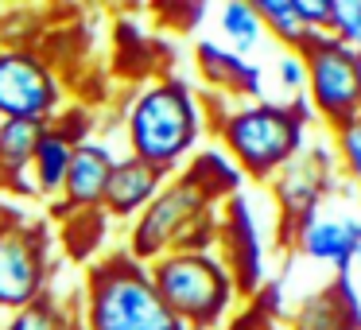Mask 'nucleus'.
I'll return each mask as SVG.
<instances>
[{"label":"nucleus","instance_id":"1","mask_svg":"<svg viewBox=\"0 0 361 330\" xmlns=\"http://www.w3.org/2000/svg\"><path fill=\"white\" fill-rule=\"evenodd\" d=\"M121 128H125L128 156H136L152 171L171 179L198 152L206 117L187 82L175 74H156L125 97Z\"/></svg>","mask_w":361,"mask_h":330},{"label":"nucleus","instance_id":"2","mask_svg":"<svg viewBox=\"0 0 361 330\" xmlns=\"http://www.w3.org/2000/svg\"><path fill=\"white\" fill-rule=\"evenodd\" d=\"M314 113L307 97L291 102H237L214 121V133L221 140V152L233 159V167L252 183H272V175L307 144Z\"/></svg>","mask_w":361,"mask_h":330},{"label":"nucleus","instance_id":"3","mask_svg":"<svg viewBox=\"0 0 361 330\" xmlns=\"http://www.w3.org/2000/svg\"><path fill=\"white\" fill-rule=\"evenodd\" d=\"M82 330H187L148 280V264L125 249H105L86 268Z\"/></svg>","mask_w":361,"mask_h":330},{"label":"nucleus","instance_id":"4","mask_svg":"<svg viewBox=\"0 0 361 330\" xmlns=\"http://www.w3.org/2000/svg\"><path fill=\"white\" fill-rule=\"evenodd\" d=\"M121 249L140 264H152L179 249H218V206L206 202L183 175H171L159 187V195L128 221Z\"/></svg>","mask_w":361,"mask_h":330},{"label":"nucleus","instance_id":"5","mask_svg":"<svg viewBox=\"0 0 361 330\" xmlns=\"http://www.w3.org/2000/svg\"><path fill=\"white\" fill-rule=\"evenodd\" d=\"M148 280L164 307L187 330H218L233 314L237 283L229 276L226 260L214 249L206 252H167L148 264Z\"/></svg>","mask_w":361,"mask_h":330},{"label":"nucleus","instance_id":"6","mask_svg":"<svg viewBox=\"0 0 361 330\" xmlns=\"http://www.w3.org/2000/svg\"><path fill=\"white\" fill-rule=\"evenodd\" d=\"M51 291V233L47 221L4 206L0 221V311H24Z\"/></svg>","mask_w":361,"mask_h":330},{"label":"nucleus","instance_id":"7","mask_svg":"<svg viewBox=\"0 0 361 330\" xmlns=\"http://www.w3.org/2000/svg\"><path fill=\"white\" fill-rule=\"evenodd\" d=\"M66 105V86L39 47H0V121L51 125Z\"/></svg>","mask_w":361,"mask_h":330},{"label":"nucleus","instance_id":"8","mask_svg":"<svg viewBox=\"0 0 361 330\" xmlns=\"http://www.w3.org/2000/svg\"><path fill=\"white\" fill-rule=\"evenodd\" d=\"M338 187V159L330 140H314L303 144L280 171L272 175L268 190H272L276 214H280V241L291 245L299 226L319 214V206L334 195Z\"/></svg>","mask_w":361,"mask_h":330},{"label":"nucleus","instance_id":"9","mask_svg":"<svg viewBox=\"0 0 361 330\" xmlns=\"http://www.w3.org/2000/svg\"><path fill=\"white\" fill-rule=\"evenodd\" d=\"M307 66V105L326 128H338L361 113L357 94V51L338 43L334 35L319 32L303 47Z\"/></svg>","mask_w":361,"mask_h":330},{"label":"nucleus","instance_id":"10","mask_svg":"<svg viewBox=\"0 0 361 330\" xmlns=\"http://www.w3.org/2000/svg\"><path fill=\"white\" fill-rule=\"evenodd\" d=\"M113 164H117V156H113L109 144L94 140V136H90L86 144H78L74 156H71V167H66L63 195L51 202V214H55V218H66V214H82V210H102Z\"/></svg>","mask_w":361,"mask_h":330},{"label":"nucleus","instance_id":"11","mask_svg":"<svg viewBox=\"0 0 361 330\" xmlns=\"http://www.w3.org/2000/svg\"><path fill=\"white\" fill-rule=\"evenodd\" d=\"M291 249H299L307 260L338 268V276L350 272V264L361 257V218L338 214V218H319L314 214L307 226L295 229Z\"/></svg>","mask_w":361,"mask_h":330},{"label":"nucleus","instance_id":"12","mask_svg":"<svg viewBox=\"0 0 361 330\" xmlns=\"http://www.w3.org/2000/svg\"><path fill=\"white\" fill-rule=\"evenodd\" d=\"M195 66L202 74L206 90L226 97V102H260V94H264L260 90V66L233 55L214 39H202L195 47Z\"/></svg>","mask_w":361,"mask_h":330},{"label":"nucleus","instance_id":"13","mask_svg":"<svg viewBox=\"0 0 361 330\" xmlns=\"http://www.w3.org/2000/svg\"><path fill=\"white\" fill-rule=\"evenodd\" d=\"M288 330H357L361 322V303L353 295L350 280L338 276L326 288L303 295L291 311H283Z\"/></svg>","mask_w":361,"mask_h":330},{"label":"nucleus","instance_id":"14","mask_svg":"<svg viewBox=\"0 0 361 330\" xmlns=\"http://www.w3.org/2000/svg\"><path fill=\"white\" fill-rule=\"evenodd\" d=\"M164 175L152 171L148 164H140L136 156H121L109 171V187H105V198H102V214L109 221H133L152 198L159 195L164 187Z\"/></svg>","mask_w":361,"mask_h":330},{"label":"nucleus","instance_id":"15","mask_svg":"<svg viewBox=\"0 0 361 330\" xmlns=\"http://www.w3.org/2000/svg\"><path fill=\"white\" fill-rule=\"evenodd\" d=\"M43 125L0 121V198H35L32 187V152Z\"/></svg>","mask_w":361,"mask_h":330},{"label":"nucleus","instance_id":"16","mask_svg":"<svg viewBox=\"0 0 361 330\" xmlns=\"http://www.w3.org/2000/svg\"><path fill=\"white\" fill-rule=\"evenodd\" d=\"M179 175H183V179H187L210 206H226L229 198L241 195V183H245V175L237 171L233 159H229L221 148H198L195 156L183 164Z\"/></svg>","mask_w":361,"mask_h":330},{"label":"nucleus","instance_id":"17","mask_svg":"<svg viewBox=\"0 0 361 330\" xmlns=\"http://www.w3.org/2000/svg\"><path fill=\"white\" fill-rule=\"evenodd\" d=\"M71 156H74V144L66 140V136H59L51 125H43L39 128V140H35V152H32V187H35V198L55 202V198L63 195Z\"/></svg>","mask_w":361,"mask_h":330},{"label":"nucleus","instance_id":"18","mask_svg":"<svg viewBox=\"0 0 361 330\" xmlns=\"http://www.w3.org/2000/svg\"><path fill=\"white\" fill-rule=\"evenodd\" d=\"M252 8H257L260 24H264V35H272V39L280 43L283 51H291V55H303V47L319 35L299 20L291 0H252Z\"/></svg>","mask_w":361,"mask_h":330},{"label":"nucleus","instance_id":"19","mask_svg":"<svg viewBox=\"0 0 361 330\" xmlns=\"http://www.w3.org/2000/svg\"><path fill=\"white\" fill-rule=\"evenodd\" d=\"M218 32L233 55H252L264 43V24H260L252 0H226L218 8Z\"/></svg>","mask_w":361,"mask_h":330},{"label":"nucleus","instance_id":"20","mask_svg":"<svg viewBox=\"0 0 361 330\" xmlns=\"http://www.w3.org/2000/svg\"><path fill=\"white\" fill-rule=\"evenodd\" d=\"M105 237H109V218L102 210H82V214H66L63 218V249L74 260L94 264L105 249Z\"/></svg>","mask_w":361,"mask_h":330},{"label":"nucleus","instance_id":"21","mask_svg":"<svg viewBox=\"0 0 361 330\" xmlns=\"http://www.w3.org/2000/svg\"><path fill=\"white\" fill-rule=\"evenodd\" d=\"M4 330H82V319L63 303V299H55L47 291V295H39L35 303H27L24 311L8 314Z\"/></svg>","mask_w":361,"mask_h":330},{"label":"nucleus","instance_id":"22","mask_svg":"<svg viewBox=\"0 0 361 330\" xmlns=\"http://www.w3.org/2000/svg\"><path fill=\"white\" fill-rule=\"evenodd\" d=\"M330 148H334V159L342 164L350 187L361 190V113L345 125L330 128Z\"/></svg>","mask_w":361,"mask_h":330},{"label":"nucleus","instance_id":"23","mask_svg":"<svg viewBox=\"0 0 361 330\" xmlns=\"http://www.w3.org/2000/svg\"><path fill=\"white\" fill-rule=\"evenodd\" d=\"M326 35H334L350 51H361V0H334Z\"/></svg>","mask_w":361,"mask_h":330},{"label":"nucleus","instance_id":"24","mask_svg":"<svg viewBox=\"0 0 361 330\" xmlns=\"http://www.w3.org/2000/svg\"><path fill=\"white\" fill-rule=\"evenodd\" d=\"M51 128H55L59 136H66V140L78 148V144H86L90 140V133H94V113L86 109V105H78V102H66L63 105V113H59L55 121H51Z\"/></svg>","mask_w":361,"mask_h":330},{"label":"nucleus","instance_id":"25","mask_svg":"<svg viewBox=\"0 0 361 330\" xmlns=\"http://www.w3.org/2000/svg\"><path fill=\"white\" fill-rule=\"evenodd\" d=\"M276 78H280V86L288 90L291 97H299L307 90V66H303V55H291V51H283L280 59H276Z\"/></svg>","mask_w":361,"mask_h":330},{"label":"nucleus","instance_id":"26","mask_svg":"<svg viewBox=\"0 0 361 330\" xmlns=\"http://www.w3.org/2000/svg\"><path fill=\"white\" fill-rule=\"evenodd\" d=\"M299 12V20H303L311 32H326L330 24V8H334V0H291Z\"/></svg>","mask_w":361,"mask_h":330},{"label":"nucleus","instance_id":"27","mask_svg":"<svg viewBox=\"0 0 361 330\" xmlns=\"http://www.w3.org/2000/svg\"><path fill=\"white\" fill-rule=\"evenodd\" d=\"M357 94H361V51H357Z\"/></svg>","mask_w":361,"mask_h":330},{"label":"nucleus","instance_id":"28","mask_svg":"<svg viewBox=\"0 0 361 330\" xmlns=\"http://www.w3.org/2000/svg\"><path fill=\"white\" fill-rule=\"evenodd\" d=\"M4 206H8V198H0V221H4Z\"/></svg>","mask_w":361,"mask_h":330}]
</instances>
